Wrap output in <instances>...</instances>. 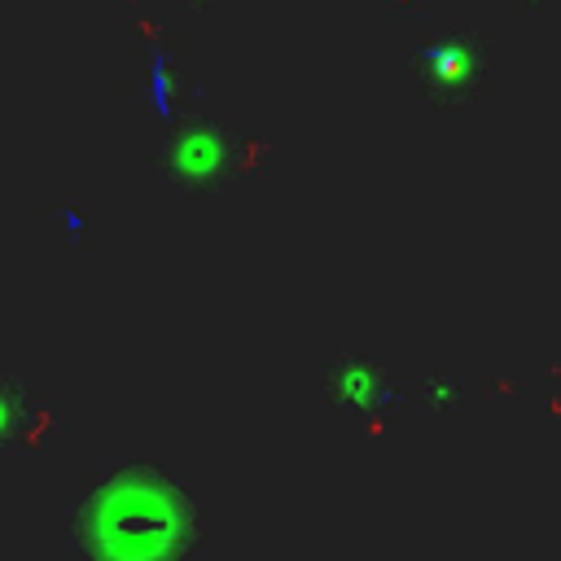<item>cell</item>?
<instances>
[{
  "label": "cell",
  "mask_w": 561,
  "mask_h": 561,
  "mask_svg": "<svg viewBox=\"0 0 561 561\" xmlns=\"http://www.w3.org/2000/svg\"><path fill=\"white\" fill-rule=\"evenodd\" d=\"M188 526L184 491L149 465L105 473L79 508V543L92 561H180Z\"/></svg>",
  "instance_id": "cell-1"
},
{
  "label": "cell",
  "mask_w": 561,
  "mask_h": 561,
  "mask_svg": "<svg viewBox=\"0 0 561 561\" xmlns=\"http://www.w3.org/2000/svg\"><path fill=\"white\" fill-rule=\"evenodd\" d=\"M232 158H237V136L224 127V123H210V118H184L171 127V136L162 140L158 149V171L188 188V193H202V188H215L219 180H228L232 171Z\"/></svg>",
  "instance_id": "cell-2"
},
{
  "label": "cell",
  "mask_w": 561,
  "mask_h": 561,
  "mask_svg": "<svg viewBox=\"0 0 561 561\" xmlns=\"http://www.w3.org/2000/svg\"><path fill=\"white\" fill-rule=\"evenodd\" d=\"M478 70H482V39L473 31H460L421 57V83L438 105L460 101L478 83Z\"/></svg>",
  "instance_id": "cell-3"
},
{
  "label": "cell",
  "mask_w": 561,
  "mask_h": 561,
  "mask_svg": "<svg viewBox=\"0 0 561 561\" xmlns=\"http://www.w3.org/2000/svg\"><path fill=\"white\" fill-rule=\"evenodd\" d=\"M26 430H31V403H26L22 381L0 377V451L13 447Z\"/></svg>",
  "instance_id": "cell-4"
},
{
  "label": "cell",
  "mask_w": 561,
  "mask_h": 561,
  "mask_svg": "<svg viewBox=\"0 0 561 561\" xmlns=\"http://www.w3.org/2000/svg\"><path fill=\"white\" fill-rule=\"evenodd\" d=\"M188 4H206V0H188Z\"/></svg>",
  "instance_id": "cell-5"
}]
</instances>
